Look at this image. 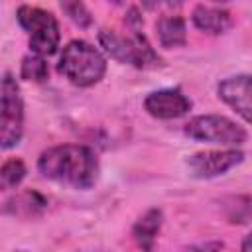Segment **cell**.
I'll list each match as a JSON object with an SVG mask.
<instances>
[{
  "mask_svg": "<svg viewBox=\"0 0 252 252\" xmlns=\"http://www.w3.org/2000/svg\"><path fill=\"white\" fill-rule=\"evenodd\" d=\"M37 171L45 179L73 189H91L98 177V159L89 146L63 144L41 152Z\"/></svg>",
  "mask_w": 252,
  "mask_h": 252,
  "instance_id": "1",
  "label": "cell"
},
{
  "mask_svg": "<svg viewBox=\"0 0 252 252\" xmlns=\"http://www.w3.org/2000/svg\"><path fill=\"white\" fill-rule=\"evenodd\" d=\"M57 71L77 87H93L104 77L106 59L94 45L73 39L63 47Z\"/></svg>",
  "mask_w": 252,
  "mask_h": 252,
  "instance_id": "2",
  "label": "cell"
},
{
  "mask_svg": "<svg viewBox=\"0 0 252 252\" xmlns=\"http://www.w3.org/2000/svg\"><path fill=\"white\" fill-rule=\"evenodd\" d=\"M98 41L102 49L116 61L134 65L138 69H152L161 65V57L154 51L142 28H130V35L124 37L114 30H100Z\"/></svg>",
  "mask_w": 252,
  "mask_h": 252,
  "instance_id": "3",
  "label": "cell"
},
{
  "mask_svg": "<svg viewBox=\"0 0 252 252\" xmlns=\"http://www.w3.org/2000/svg\"><path fill=\"white\" fill-rule=\"evenodd\" d=\"M183 132L197 140V142H205V144H217V146H242L248 140V132L244 126L236 124L234 120L220 116V114H201L191 118Z\"/></svg>",
  "mask_w": 252,
  "mask_h": 252,
  "instance_id": "4",
  "label": "cell"
},
{
  "mask_svg": "<svg viewBox=\"0 0 252 252\" xmlns=\"http://www.w3.org/2000/svg\"><path fill=\"white\" fill-rule=\"evenodd\" d=\"M20 26L30 35V49L37 55H53L59 47V24L55 16L37 6H20L16 12Z\"/></svg>",
  "mask_w": 252,
  "mask_h": 252,
  "instance_id": "5",
  "label": "cell"
},
{
  "mask_svg": "<svg viewBox=\"0 0 252 252\" xmlns=\"http://www.w3.org/2000/svg\"><path fill=\"white\" fill-rule=\"evenodd\" d=\"M24 136V100L12 73L0 81V148L10 150Z\"/></svg>",
  "mask_w": 252,
  "mask_h": 252,
  "instance_id": "6",
  "label": "cell"
},
{
  "mask_svg": "<svg viewBox=\"0 0 252 252\" xmlns=\"http://www.w3.org/2000/svg\"><path fill=\"white\" fill-rule=\"evenodd\" d=\"M244 161V154L236 148L232 150H211V152H199L193 154L187 159V167L193 177L197 179H213L219 175H224L232 167Z\"/></svg>",
  "mask_w": 252,
  "mask_h": 252,
  "instance_id": "7",
  "label": "cell"
},
{
  "mask_svg": "<svg viewBox=\"0 0 252 252\" xmlns=\"http://www.w3.org/2000/svg\"><path fill=\"white\" fill-rule=\"evenodd\" d=\"M144 108L150 116L159 120H173L191 110V100L179 89H161L146 96Z\"/></svg>",
  "mask_w": 252,
  "mask_h": 252,
  "instance_id": "8",
  "label": "cell"
},
{
  "mask_svg": "<svg viewBox=\"0 0 252 252\" xmlns=\"http://www.w3.org/2000/svg\"><path fill=\"white\" fill-rule=\"evenodd\" d=\"M250 75H236V77H228L224 81L219 83L217 93L219 98L222 102H226L234 112H238L242 116V120L248 124L250 122Z\"/></svg>",
  "mask_w": 252,
  "mask_h": 252,
  "instance_id": "9",
  "label": "cell"
},
{
  "mask_svg": "<svg viewBox=\"0 0 252 252\" xmlns=\"http://www.w3.org/2000/svg\"><path fill=\"white\" fill-rule=\"evenodd\" d=\"M45 209H47V201L43 195H39L37 191H22L4 203L2 213L20 219H33L39 217Z\"/></svg>",
  "mask_w": 252,
  "mask_h": 252,
  "instance_id": "10",
  "label": "cell"
},
{
  "mask_svg": "<svg viewBox=\"0 0 252 252\" xmlns=\"http://www.w3.org/2000/svg\"><path fill=\"white\" fill-rule=\"evenodd\" d=\"M161 219H163V215L159 209H150L136 220V224L132 228V236L140 248H144V250L154 248L156 236L161 228Z\"/></svg>",
  "mask_w": 252,
  "mask_h": 252,
  "instance_id": "11",
  "label": "cell"
},
{
  "mask_svg": "<svg viewBox=\"0 0 252 252\" xmlns=\"http://www.w3.org/2000/svg\"><path fill=\"white\" fill-rule=\"evenodd\" d=\"M193 24L197 30L207 32V33H222L230 26V14L226 10L219 8H209V6H197L191 16Z\"/></svg>",
  "mask_w": 252,
  "mask_h": 252,
  "instance_id": "12",
  "label": "cell"
},
{
  "mask_svg": "<svg viewBox=\"0 0 252 252\" xmlns=\"http://www.w3.org/2000/svg\"><path fill=\"white\" fill-rule=\"evenodd\" d=\"M161 47H181L187 41L185 22L179 16H165L156 26Z\"/></svg>",
  "mask_w": 252,
  "mask_h": 252,
  "instance_id": "13",
  "label": "cell"
},
{
  "mask_svg": "<svg viewBox=\"0 0 252 252\" xmlns=\"http://www.w3.org/2000/svg\"><path fill=\"white\" fill-rule=\"evenodd\" d=\"M26 177V163L20 158H10L0 167V191H10L18 187Z\"/></svg>",
  "mask_w": 252,
  "mask_h": 252,
  "instance_id": "14",
  "label": "cell"
},
{
  "mask_svg": "<svg viewBox=\"0 0 252 252\" xmlns=\"http://www.w3.org/2000/svg\"><path fill=\"white\" fill-rule=\"evenodd\" d=\"M47 63H45V57L43 55H37V53H28L24 59H22V65H20V77L26 79V81H33V83H41L47 79Z\"/></svg>",
  "mask_w": 252,
  "mask_h": 252,
  "instance_id": "15",
  "label": "cell"
},
{
  "mask_svg": "<svg viewBox=\"0 0 252 252\" xmlns=\"http://www.w3.org/2000/svg\"><path fill=\"white\" fill-rule=\"evenodd\" d=\"M59 6L65 12V16L79 28H89L93 24V16L83 0H59Z\"/></svg>",
  "mask_w": 252,
  "mask_h": 252,
  "instance_id": "16",
  "label": "cell"
},
{
  "mask_svg": "<svg viewBox=\"0 0 252 252\" xmlns=\"http://www.w3.org/2000/svg\"><path fill=\"white\" fill-rule=\"evenodd\" d=\"M140 2H142V6H144L146 10H156L161 0H140Z\"/></svg>",
  "mask_w": 252,
  "mask_h": 252,
  "instance_id": "17",
  "label": "cell"
},
{
  "mask_svg": "<svg viewBox=\"0 0 252 252\" xmlns=\"http://www.w3.org/2000/svg\"><path fill=\"white\" fill-rule=\"evenodd\" d=\"M183 2H185V0H167V6H171V8H179Z\"/></svg>",
  "mask_w": 252,
  "mask_h": 252,
  "instance_id": "18",
  "label": "cell"
},
{
  "mask_svg": "<svg viewBox=\"0 0 252 252\" xmlns=\"http://www.w3.org/2000/svg\"><path fill=\"white\" fill-rule=\"evenodd\" d=\"M110 2H114V4H120V2H122V0H110Z\"/></svg>",
  "mask_w": 252,
  "mask_h": 252,
  "instance_id": "19",
  "label": "cell"
},
{
  "mask_svg": "<svg viewBox=\"0 0 252 252\" xmlns=\"http://www.w3.org/2000/svg\"><path fill=\"white\" fill-rule=\"evenodd\" d=\"M213 2H228V0H213Z\"/></svg>",
  "mask_w": 252,
  "mask_h": 252,
  "instance_id": "20",
  "label": "cell"
}]
</instances>
